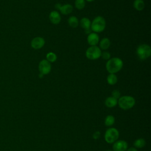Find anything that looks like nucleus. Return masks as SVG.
Returning <instances> with one entry per match:
<instances>
[{"instance_id":"obj_1","label":"nucleus","mask_w":151,"mask_h":151,"mask_svg":"<svg viewBox=\"0 0 151 151\" xmlns=\"http://www.w3.org/2000/svg\"><path fill=\"white\" fill-rule=\"evenodd\" d=\"M122 60L117 57L110 58L106 65V70L110 74H114L119 71L123 67Z\"/></svg>"},{"instance_id":"obj_2","label":"nucleus","mask_w":151,"mask_h":151,"mask_svg":"<svg viewBox=\"0 0 151 151\" xmlns=\"http://www.w3.org/2000/svg\"><path fill=\"white\" fill-rule=\"evenodd\" d=\"M117 103L122 109L129 110L134 106L135 99L130 96H124L119 99Z\"/></svg>"},{"instance_id":"obj_3","label":"nucleus","mask_w":151,"mask_h":151,"mask_svg":"<svg viewBox=\"0 0 151 151\" xmlns=\"http://www.w3.org/2000/svg\"><path fill=\"white\" fill-rule=\"evenodd\" d=\"M106 21L101 16L96 17L91 23V29L94 32H101L105 29Z\"/></svg>"},{"instance_id":"obj_4","label":"nucleus","mask_w":151,"mask_h":151,"mask_svg":"<svg viewBox=\"0 0 151 151\" xmlns=\"http://www.w3.org/2000/svg\"><path fill=\"white\" fill-rule=\"evenodd\" d=\"M136 54L140 60H144L150 56L151 48L149 45L145 44H141L137 48Z\"/></svg>"},{"instance_id":"obj_5","label":"nucleus","mask_w":151,"mask_h":151,"mask_svg":"<svg viewBox=\"0 0 151 151\" xmlns=\"http://www.w3.org/2000/svg\"><path fill=\"white\" fill-rule=\"evenodd\" d=\"M119 131L113 127L109 128L105 132L104 139L107 143H113L119 138Z\"/></svg>"},{"instance_id":"obj_6","label":"nucleus","mask_w":151,"mask_h":151,"mask_svg":"<svg viewBox=\"0 0 151 151\" xmlns=\"http://www.w3.org/2000/svg\"><path fill=\"white\" fill-rule=\"evenodd\" d=\"M101 51L100 48L96 46H90L87 48L86 52V55L90 60H96L101 56Z\"/></svg>"},{"instance_id":"obj_7","label":"nucleus","mask_w":151,"mask_h":151,"mask_svg":"<svg viewBox=\"0 0 151 151\" xmlns=\"http://www.w3.org/2000/svg\"><path fill=\"white\" fill-rule=\"evenodd\" d=\"M38 68L40 73L42 74L43 75H46L51 71V65L50 63L47 60H43L39 63Z\"/></svg>"},{"instance_id":"obj_8","label":"nucleus","mask_w":151,"mask_h":151,"mask_svg":"<svg viewBox=\"0 0 151 151\" xmlns=\"http://www.w3.org/2000/svg\"><path fill=\"white\" fill-rule=\"evenodd\" d=\"M127 143L122 140H116L113 145V151H126L127 149Z\"/></svg>"},{"instance_id":"obj_9","label":"nucleus","mask_w":151,"mask_h":151,"mask_svg":"<svg viewBox=\"0 0 151 151\" xmlns=\"http://www.w3.org/2000/svg\"><path fill=\"white\" fill-rule=\"evenodd\" d=\"M45 44L44 39L42 37H37L33 38L31 42V47L35 50H38L41 48Z\"/></svg>"},{"instance_id":"obj_10","label":"nucleus","mask_w":151,"mask_h":151,"mask_svg":"<svg viewBox=\"0 0 151 151\" xmlns=\"http://www.w3.org/2000/svg\"><path fill=\"white\" fill-rule=\"evenodd\" d=\"M55 8L58 9L61 14L64 15H68L70 14L73 9V6L70 4H65L64 5H61L60 4H58L55 5Z\"/></svg>"},{"instance_id":"obj_11","label":"nucleus","mask_w":151,"mask_h":151,"mask_svg":"<svg viewBox=\"0 0 151 151\" xmlns=\"http://www.w3.org/2000/svg\"><path fill=\"white\" fill-rule=\"evenodd\" d=\"M81 27L84 29V31L87 34H90L91 31V22L87 18H83L80 21Z\"/></svg>"},{"instance_id":"obj_12","label":"nucleus","mask_w":151,"mask_h":151,"mask_svg":"<svg viewBox=\"0 0 151 151\" xmlns=\"http://www.w3.org/2000/svg\"><path fill=\"white\" fill-rule=\"evenodd\" d=\"M87 42L91 46L96 45L99 42V37L96 32L90 33L87 37Z\"/></svg>"},{"instance_id":"obj_13","label":"nucleus","mask_w":151,"mask_h":151,"mask_svg":"<svg viewBox=\"0 0 151 151\" xmlns=\"http://www.w3.org/2000/svg\"><path fill=\"white\" fill-rule=\"evenodd\" d=\"M49 18L50 21L54 24H58L61 21V16L60 14L55 11L50 12L49 15Z\"/></svg>"},{"instance_id":"obj_14","label":"nucleus","mask_w":151,"mask_h":151,"mask_svg":"<svg viewBox=\"0 0 151 151\" xmlns=\"http://www.w3.org/2000/svg\"><path fill=\"white\" fill-rule=\"evenodd\" d=\"M105 104L107 107H109V108L114 107L117 104V99L111 96L109 97L105 100Z\"/></svg>"},{"instance_id":"obj_15","label":"nucleus","mask_w":151,"mask_h":151,"mask_svg":"<svg viewBox=\"0 0 151 151\" xmlns=\"http://www.w3.org/2000/svg\"><path fill=\"white\" fill-rule=\"evenodd\" d=\"M110 45V41L109 38H104L100 42V47L102 50H107Z\"/></svg>"},{"instance_id":"obj_16","label":"nucleus","mask_w":151,"mask_h":151,"mask_svg":"<svg viewBox=\"0 0 151 151\" xmlns=\"http://www.w3.org/2000/svg\"><path fill=\"white\" fill-rule=\"evenodd\" d=\"M134 8L137 11H142L145 7V3L143 0H135L133 2Z\"/></svg>"},{"instance_id":"obj_17","label":"nucleus","mask_w":151,"mask_h":151,"mask_svg":"<svg viewBox=\"0 0 151 151\" xmlns=\"http://www.w3.org/2000/svg\"><path fill=\"white\" fill-rule=\"evenodd\" d=\"M69 25L73 28H76L78 25V20L75 16L70 17L68 19Z\"/></svg>"},{"instance_id":"obj_18","label":"nucleus","mask_w":151,"mask_h":151,"mask_svg":"<svg viewBox=\"0 0 151 151\" xmlns=\"http://www.w3.org/2000/svg\"><path fill=\"white\" fill-rule=\"evenodd\" d=\"M107 81L110 85H114L117 82V77L114 74H110L107 77Z\"/></svg>"},{"instance_id":"obj_19","label":"nucleus","mask_w":151,"mask_h":151,"mask_svg":"<svg viewBox=\"0 0 151 151\" xmlns=\"http://www.w3.org/2000/svg\"><path fill=\"white\" fill-rule=\"evenodd\" d=\"M115 122V119L114 116L111 115H109L106 116L104 120V124L106 126H112Z\"/></svg>"},{"instance_id":"obj_20","label":"nucleus","mask_w":151,"mask_h":151,"mask_svg":"<svg viewBox=\"0 0 151 151\" xmlns=\"http://www.w3.org/2000/svg\"><path fill=\"white\" fill-rule=\"evenodd\" d=\"M146 145V141L144 139L140 138L136 140L134 142V146L137 148H142Z\"/></svg>"},{"instance_id":"obj_21","label":"nucleus","mask_w":151,"mask_h":151,"mask_svg":"<svg viewBox=\"0 0 151 151\" xmlns=\"http://www.w3.org/2000/svg\"><path fill=\"white\" fill-rule=\"evenodd\" d=\"M46 58H47V60L48 62L53 63V62L56 61V60H57V55H56V54L55 53L50 52H48L47 54Z\"/></svg>"},{"instance_id":"obj_22","label":"nucleus","mask_w":151,"mask_h":151,"mask_svg":"<svg viewBox=\"0 0 151 151\" xmlns=\"http://www.w3.org/2000/svg\"><path fill=\"white\" fill-rule=\"evenodd\" d=\"M86 2L85 0H76L75 6L78 9H82L85 6Z\"/></svg>"},{"instance_id":"obj_23","label":"nucleus","mask_w":151,"mask_h":151,"mask_svg":"<svg viewBox=\"0 0 151 151\" xmlns=\"http://www.w3.org/2000/svg\"><path fill=\"white\" fill-rule=\"evenodd\" d=\"M111 97L118 99L120 97V93L119 90H114L111 92Z\"/></svg>"},{"instance_id":"obj_24","label":"nucleus","mask_w":151,"mask_h":151,"mask_svg":"<svg viewBox=\"0 0 151 151\" xmlns=\"http://www.w3.org/2000/svg\"><path fill=\"white\" fill-rule=\"evenodd\" d=\"M100 57H101L102 58L104 59V60H109L110 59V54L109 52L104 51L103 52H101Z\"/></svg>"},{"instance_id":"obj_25","label":"nucleus","mask_w":151,"mask_h":151,"mask_svg":"<svg viewBox=\"0 0 151 151\" xmlns=\"http://www.w3.org/2000/svg\"><path fill=\"white\" fill-rule=\"evenodd\" d=\"M100 132L99 131H97L96 132L94 133V134H93V138L94 139H97L100 137Z\"/></svg>"},{"instance_id":"obj_26","label":"nucleus","mask_w":151,"mask_h":151,"mask_svg":"<svg viewBox=\"0 0 151 151\" xmlns=\"http://www.w3.org/2000/svg\"><path fill=\"white\" fill-rule=\"evenodd\" d=\"M126 151H137V149L136 148H134V147H130L129 148V149H127Z\"/></svg>"},{"instance_id":"obj_27","label":"nucleus","mask_w":151,"mask_h":151,"mask_svg":"<svg viewBox=\"0 0 151 151\" xmlns=\"http://www.w3.org/2000/svg\"><path fill=\"white\" fill-rule=\"evenodd\" d=\"M43 76H44V75H43L42 74H41V73H40V75H39V76H40V78H42V77H43Z\"/></svg>"},{"instance_id":"obj_28","label":"nucleus","mask_w":151,"mask_h":151,"mask_svg":"<svg viewBox=\"0 0 151 151\" xmlns=\"http://www.w3.org/2000/svg\"><path fill=\"white\" fill-rule=\"evenodd\" d=\"M87 1H88V2H92V1H94V0H86Z\"/></svg>"},{"instance_id":"obj_29","label":"nucleus","mask_w":151,"mask_h":151,"mask_svg":"<svg viewBox=\"0 0 151 151\" xmlns=\"http://www.w3.org/2000/svg\"><path fill=\"white\" fill-rule=\"evenodd\" d=\"M106 151H113V150H107Z\"/></svg>"}]
</instances>
